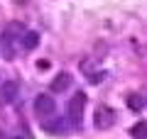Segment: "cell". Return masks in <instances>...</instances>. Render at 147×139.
Listing matches in <instances>:
<instances>
[{
	"label": "cell",
	"mask_w": 147,
	"mask_h": 139,
	"mask_svg": "<svg viewBox=\"0 0 147 139\" xmlns=\"http://www.w3.org/2000/svg\"><path fill=\"white\" fill-rule=\"evenodd\" d=\"M93 124H96V129H110L115 124V110L108 108V105H98L96 115H93Z\"/></svg>",
	"instance_id": "obj_1"
},
{
	"label": "cell",
	"mask_w": 147,
	"mask_h": 139,
	"mask_svg": "<svg viewBox=\"0 0 147 139\" xmlns=\"http://www.w3.org/2000/svg\"><path fill=\"white\" fill-rule=\"evenodd\" d=\"M84 108H86V93H76L66 105V112H69V120L74 124H81V115H84Z\"/></svg>",
	"instance_id": "obj_2"
},
{
	"label": "cell",
	"mask_w": 147,
	"mask_h": 139,
	"mask_svg": "<svg viewBox=\"0 0 147 139\" xmlns=\"http://www.w3.org/2000/svg\"><path fill=\"white\" fill-rule=\"evenodd\" d=\"M54 110H57V103H54L52 95H37L34 98V112L39 115V117H52Z\"/></svg>",
	"instance_id": "obj_3"
},
{
	"label": "cell",
	"mask_w": 147,
	"mask_h": 139,
	"mask_svg": "<svg viewBox=\"0 0 147 139\" xmlns=\"http://www.w3.org/2000/svg\"><path fill=\"white\" fill-rule=\"evenodd\" d=\"M17 93H20L17 81H5L0 86V98H3V103H12V100L17 98Z\"/></svg>",
	"instance_id": "obj_4"
},
{
	"label": "cell",
	"mask_w": 147,
	"mask_h": 139,
	"mask_svg": "<svg viewBox=\"0 0 147 139\" xmlns=\"http://www.w3.org/2000/svg\"><path fill=\"white\" fill-rule=\"evenodd\" d=\"M69 86H71V73H59V76L52 81V90H54V93L69 90Z\"/></svg>",
	"instance_id": "obj_5"
},
{
	"label": "cell",
	"mask_w": 147,
	"mask_h": 139,
	"mask_svg": "<svg viewBox=\"0 0 147 139\" xmlns=\"http://www.w3.org/2000/svg\"><path fill=\"white\" fill-rule=\"evenodd\" d=\"M127 108H130L132 112H140V110L145 108V100H142V95H137V93H130V95H127Z\"/></svg>",
	"instance_id": "obj_6"
},
{
	"label": "cell",
	"mask_w": 147,
	"mask_h": 139,
	"mask_svg": "<svg viewBox=\"0 0 147 139\" xmlns=\"http://www.w3.org/2000/svg\"><path fill=\"white\" fill-rule=\"evenodd\" d=\"M37 44H39V34H37V32H27V34L22 37V46H25L27 51L37 49Z\"/></svg>",
	"instance_id": "obj_7"
},
{
	"label": "cell",
	"mask_w": 147,
	"mask_h": 139,
	"mask_svg": "<svg viewBox=\"0 0 147 139\" xmlns=\"http://www.w3.org/2000/svg\"><path fill=\"white\" fill-rule=\"evenodd\" d=\"M130 134H132V139H145L147 137V122H137V124H132L130 127Z\"/></svg>",
	"instance_id": "obj_8"
},
{
	"label": "cell",
	"mask_w": 147,
	"mask_h": 139,
	"mask_svg": "<svg viewBox=\"0 0 147 139\" xmlns=\"http://www.w3.org/2000/svg\"><path fill=\"white\" fill-rule=\"evenodd\" d=\"M105 78V73H93V76H91V83H100Z\"/></svg>",
	"instance_id": "obj_9"
},
{
	"label": "cell",
	"mask_w": 147,
	"mask_h": 139,
	"mask_svg": "<svg viewBox=\"0 0 147 139\" xmlns=\"http://www.w3.org/2000/svg\"><path fill=\"white\" fill-rule=\"evenodd\" d=\"M0 139H5V134H3V132H0Z\"/></svg>",
	"instance_id": "obj_10"
}]
</instances>
